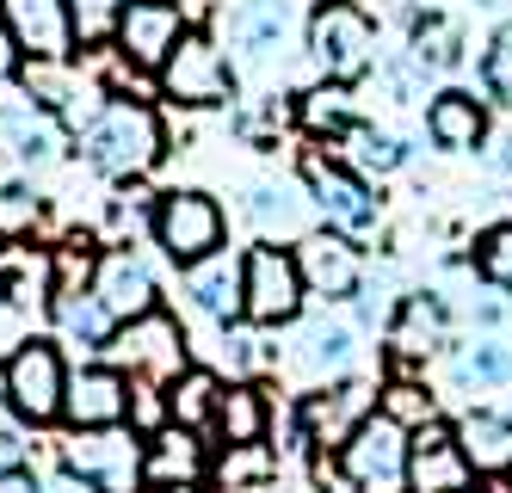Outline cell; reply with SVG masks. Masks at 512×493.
Wrapping results in <instances>:
<instances>
[{"mask_svg": "<svg viewBox=\"0 0 512 493\" xmlns=\"http://www.w3.org/2000/svg\"><path fill=\"white\" fill-rule=\"evenodd\" d=\"M75 155L105 173V179H142L161 155H167V130H161V111L149 99H124L112 93L93 118L75 130Z\"/></svg>", "mask_w": 512, "mask_h": 493, "instance_id": "obj_1", "label": "cell"}, {"mask_svg": "<svg viewBox=\"0 0 512 493\" xmlns=\"http://www.w3.org/2000/svg\"><path fill=\"white\" fill-rule=\"evenodd\" d=\"M377 37L383 31H377L364 0H315L309 19H303V50L315 62V74L321 81H340V87H358L383 62Z\"/></svg>", "mask_w": 512, "mask_h": 493, "instance_id": "obj_2", "label": "cell"}, {"mask_svg": "<svg viewBox=\"0 0 512 493\" xmlns=\"http://www.w3.org/2000/svg\"><path fill=\"white\" fill-rule=\"evenodd\" d=\"M62 469L93 493H142L149 487V438L124 426H87L62 444Z\"/></svg>", "mask_w": 512, "mask_h": 493, "instance_id": "obj_3", "label": "cell"}, {"mask_svg": "<svg viewBox=\"0 0 512 493\" xmlns=\"http://www.w3.org/2000/svg\"><path fill=\"white\" fill-rule=\"evenodd\" d=\"M7 376V413L19 426H56L62 420V401H68V364H62V346L44 333H25L19 346L0 364Z\"/></svg>", "mask_w": 512, "mask_h": 493, "instance_id": "obj_4", "label": "cell"}, {"mask_svg": "<svg viewBox=\"0 0 512 493\" xmlns=\"http://www.w3.org/2000/svg\"><path fill=\"white\" fill-rule=\"evenodd\" d=\"M155 93L167 105H186V111H210V105H229L235 99V62L223 56V37L192 25L179 37V50L161 62L155 74Z\"/></svg>", "mask_w": 512, "mask_h": 493, "instance_id": "obj_5", "label": "cell"}, {"mask_svg": "<svg viewBox=\"0 0 512 493\" xmlns=\"http://www.w3.org/2000/svg\"><path fill=\"white\" fill-rule=\"evenodd\" d=\"M303 185H309V198H315L321 222L334 235H346V241H371L377 235L383 198H377V185L364 179L358 167H346L334 155H321V148H309V155H303Z\"/></svg>", "mask_w": 512, "mask_h": 493, "instance_id": "obj_6", "label": "cell"}, {"mask_svg": "<svg viewBox=\"0 0 512 493\" xmlns=\"http://www.w3.org/2000/svg\"><path fill=\"white\" fill-rule=\"evenodd\" d=\"M105 364H118L130 383H173V376H186L192 370V352H186V327H179L167 309H149V315H136V321H118L112 333V346L99 352Z\"/></svg>", "mask_w": 512, "mask_h": 493, "instance_id": "obj_7", "label": "cell"}, {"mask_svg": "<svg viewBox=\"0 0 512 493\" xmlns=\"http://www.w3.org/2000/svg\"><path fill=\"white\" fill-rule=\"evenodd\" d=\"M408 457H414V432L389 420L383 407L334 450V463L346 469L358 493H408Z\"/></svg>", "mask_w": 512, "mask_h": 493, "instance_id": "obj_8", "label": "cell"}, {"mask_svg": "<svg viewBox=\"0 0 512 493\" xmlns=\"http://www.w3.org/2000/svg\"><path fill=\"white\" fill-rule=\"evenodd\" d=\"M149 235L173 265H198L210 253H223L229 216L210 192H161L155 210H149Z\"/></svg>", "mask_w": 512, "mask_h": 493, "instance_id": "obj_9", "label": "cell"}, {"mask_svg": "<svg viewBox=\"0 0 512 493\" xmlns=\"http://www.w3.org/2000/svg\"><path fill=\"white\" fill-rule=\"evenodd\" d=\"M216 37H229L241 68H260V74H284V44H290V31H297V0H223L210 19Z\"/></svg>", "mask_w": 512, "mask_h": 493, "instance_id": "obj_10", "label": "cell"}, {"mask_svg": "<svg viewBox=\"0 0 512 493\" xmlns=\"http://www.w3.org/2000/svg\"><path fill=\"white\" fill-rule=\"evenodd\" d=\"M247 327H260V333H278L303 315V302H309V284H303V265L290 247L278 241H260V247H247Z\"/></svg>", "mask_w": 512, "mask_h": 493, "instance_id": "obj_11", "label": "cell"}, {"mask_svg": "<svg viewBox=\"0 0 512 493\" xmlns=\"http://www.w3.org/2000/svg\"><path fill=\"white\" fill-rule=\"evenodd\" d=\"M179 296H186V309L210 327H241L247 321V259H235L229 247L210 253L198 265H179Z\"/></svg>", "mask_w": 512, "mask_h": 493, "instance_id": "obj_12", "label": "cell"}, {"mask_svg": "<svg viewBox=\"0 0 512 493\" xmlns=\"http://www.w3.org/2000/svg\"><path fill=\"white\" fill-rule=\"evenodd\" d=\"M192 31L186 7L179 0H130L124 19H118V37H112V50L124 62H136L142 74H161V62L179 50V37Z\"/></svg>", "mask_w": 512, "mask_h": 493, "instance_id": "obj_13", "label": "cell"}, {"mask_svg": "<svg viewBox=\"0 0 512 493\" xmlns=\"http://www.w3.org/2000/svg\"><path fill=\"white\" fill-rule=\"evenodd\" d=\"M377 413V395L364 383H321L315 395L297 401V426H303V444H321V450H340L364 420Z\"/></svg>", "mask_w": 512, "mask_h": 493, "instance_id": "obj_14", "label": "cell"}, {"mask_svg": "<svg viewBox=\"0 0 512 493\" xmlns=\"http://www.w3.org/2000/svg\"><path fill=\"white\" fill-rule=\"evenodd\" d=\"M62 420L87 432V426H124L130 420V376L118 364H81L68 370V401H62Z\"/></svg>", "mask_w": 512, "mask_h": 493, "instance_id": "obj_15", "label": "cell"}, {"mask_svg": "<svg viewBox=\"0 0 512 493\" xmlns=\"http://www.w3.org/2000/svg\"><path fill=\"white\" fill-rule=\"evenodd\" d=\"M297 265H303L309 296H321V302H352V296L364 290V253H358V241H346V235H334V229L303 235Z\"/></svg>", "mask_w": 512, "mask_h": 493, "instance_id": "obj_16", "label": "cell"}, {"mask_svg": "<svg viewBox=\"0 0 512 493\" xmlns=\"http://www.w3.org/2000/svg\"><path fill=\"white\" fill-rule=\"evenodd\" d=\"M352 358H358V327L340 321V315L303 321V327H297V346H290V370H297L309 389L340 383V376L352 370Z\"/></svg>", "mask_w": 512, "mask_h": 493, "instance_id": "obj_17", "label": "cell"}, {"mask_svg": "<svg viewBox=\"0 0 512 493\" xmlns=\"http://www.w3.org/2000/svg\"><path fill=\"white\" fill-rule=\"evenodd\" d=\"M0 19H7V31L19 37V50H25V56H44V62L81 56V44H75V13H68V0H0Z\"/></svg>", "mask_w": 512, "mask_h": 493, "instance_id": "obj_18", "label": "cell"}, {"mask_svg": "<svg viewBox=\"0 0 512 493\" xmlns=\"http://www.w3.org/2000/svg\"><path fill=\"white\" fill-rule=\"evenodd\" d=\"M451 346V309L438 290H408L395 302V321H389V352L401 364H426L432 352Z\"/></svg>", "mask_w": 512, "mask_h": 493, "instance_id": "obj_19", "label": "cell"}, {"mask_svg": "<svg viewBox=\"0 0 512 493\" xmlns=\"http://www.w3.org/2000/svg\"><path fill=\"white\" fill-rule=\"evenodd\" d=\"M475 481V463L463 457L457 426L445 420H426L414 432V457H408V487L414 493H463Z\"/></svg>", "mask_w": 512, "mask_h": 493, "instance_id": "obj_20", "label": "cell"}, {"mask_svg": "<svg viewBox=\"0 0 512 493\" xmlns=\"http://www.w3.org/2000/svg\"><path fill=\"white\" fill-rule=\"evenodd\" d=\"M93 296H99L118 321H136V315H149V309H155L161 284H155V272H149V259H142L136 247H124V241H118V247H105V253H99Z\"/></svg>", "mask_w": 512, "mask_h": 493, "instance_id": "obj_21", "label": "cell"}, {"mask_svg": "<svg viewBox=\"0 0 512 493\" xmlns=\"http://www.w3.org/2000/svg\"><path fill=\"white\" fill-rule=\"evenodd\" d=\"M426 136L432 148H445V155H463V148H482L488 142V105L463 93V87H445L426 99Z\"/></svg>", "mask_w": 512, "mask_h": 493, "instance_id": "obj_22", "label": "cell"}, {"mask_svg": "<svg viewBox=\"0 0 512 493\" xmlns=\"http://www.w3.org/2000/svg\"><path fill=\"white\" fill-rule=\"evenodd\" d=\"M50 321H56V333H62V346H81V352H93V358L112 346V333H118V315L93 296V284H87V290H56V296H50Z\"/></svg>", "mask_w": 512, "mask_h": 493, "instance_id": "obj_23", "label": "cell"}, {"mask_svg": "<svg viewBox=\"0 0 512 493\" xmlns=\"http://www.w3.org/2000/svg\"><path fill=\"white\" fill-rule=\"evenodd\" d=\"M408 56L426 68V74H451L463 68V19L445 13V7H414L408 13Z\"/></svg>", "mask_w": 512, "mask_h": 493, "instance_id": "obj_24", "label": "cell"}, {"mask_svg": "<svg viewBox=\"0 0 512 493\" xmlns=\"http://www.w3.org/2000/svg\"><path fill=\"white\" fill-rule=\"evenodd\" d=\"M241 210H247L253 229H260V241H303L315 198H297V185H284V179H260Z\"/></svg>", "mask_w": 512, "mask_h": 493, "instance_id": "obj_25", "label": "cell"}, {"mask_svg": "<svg viewBox=\"0 0 512 493\" xmlns=\"http://www.w3.org/2000/svg\"><path fill=\"white\" fill-rule=\"evenodd\" d=\"M457 444L475 463V475H512V413L494 407H469L457 420Z\"/></svg>", "mask_w": 512, "mask_h": 493, "instance_id": "obj_26", "label": "cell"}, {"mask_svg": "<svg viewBox=\"0 0 512 493\" xmlns=\"http://www.w3.org/2000/svg\"><path fill=\"white\" fill-rule=\"evenodd\" d=\"M340 161L358 167L364 179H389L395 167H408V142H401L395 130H383V124H371V118H358L340 136Z\"/></svg>", "mask_w": 512, "mask_h": 493, "instance_id": "obj_27", "label": "cell"}, {"mask_svg": "<svg viewBox=\"0 0 512 493\" xmlns=\"http://www.w3.org/2000/svg\"><path fill=\"white\" fill-rule=\"evenodd\" d=\"M204 475V444L192 426H161L149 438V487H179Z\"/></svg>", "mask_w": 512, "mask_h": 493, "instance_id": "obj_28", "label": "cell"}, {"mask_svg": "<svg viewBox=\"0 0 512 493\" xmlns=\"http://www.w3.org/2000/svg\"><path fill=\"white\" fill-rule=\"evenodd\" d=\"M216 401H223V376L216 370H186V376H173L167 383V413H173V426H192V432H204V426H216Z\"/></svg>", "mask_w": 512, "mask_h": 493, "instance_id": "obj_29", "label": "cell"}, {"mask_svg": "<svg viewBox=\"0 0 512 493\" xmlns=\"http://www.w3.org/2000/svg\"><path fill=\"white\" fill-rule=\"evenodd\" d=\"M297 124H303L309 136L340 142V136L358 124V111H352V87H340V81H321V87L297 93Z\"/></svg>", "mask_w": 512, "mask_h": 493, "instance_id": "obj_30", "label": "cell"}, {"mask_svg": "<svg viewBox=\"0 0 512 493\" xmlns=\"http://www.w3.org/2000/svg\"><path fill=\"white\" fill-rule=\"evenodd\" d=\"M266 420H272V407H266L260 389H253V383H223V401H216V426H223L229 444H260Z\"/></svg>", "mask_w": 512, "mask_h": 493, "instance_id": "obj_31", "label": "cell"}, {"mask_svg": "<svg viewBox=\"0 0 512 493\" xmlns=\"http://www.w3.org/2000/svg\"><path fill=\"white\" fill-rule=\"evenodd\" d=\"M272 475H278V450L272 444H229V457L216 463L223 493H266Z\"/></svg>", "mask_w": 512, "mask_h": 493, "instance_id": "obj_32", "label": "cell"}, {"mask_svg": "<svg viewBox=\"0 0 512 493\" xmlns=\"http://www.w3.org/2000/svg\"><path fill=\"white\" fill-rule=\"evenodd\" d=\"M451 376L463 389H500V383H512V346H500V339H469L451 364Z\"/></svg>", "mask_w": 512, "mask_h": 493, "instance_id": "obj_33", "label": "cell"}, {"mask_svg": "<svg viewBox=\"0 0 512 493\" xmlns=\"http://www.w3.org/2000/svg\"><path fill=\"white\" fill-rule=\"evenodd\" d=\"M44 229V198L31 185H0V247H19Z\"/></svg>", "mask_w": 512, "mask_h": 493, "instance_id": "obj_34", "label": "cell"}, {"mask_svg": "<svg viewBox=\"0 0 512 493\" xmlns=\"http://www.w3.org/2000/svg\"><path fill=\"white\" fill-rule=\"evenodd\" d=\"M124 7L130 0H68V13H75V44L81 50H112Z\"/></svg>", "mask_w": 512, "mask_h": 493, "instance_id": "obj_35", "label": "cell"}, {"mask_svg": "<svg viewBox=\"0 0 512 493\" xmlns=\"http://www.w3.org/2000/svg\"><path fill=\"white\" fill-rule=\"evenodd\" d=\"M482 87L494 105H512V19L488 31V50H482Z\"/></svg>", "mask_w": 512, "mask_h": 493, "instance_id": "obj_36", "label": "cell"}, {"mask_svg": "<svg viewBox=\"0 0 512 493\" xmlns=\"http://www.w3.org/2000/svg\"><path fill=\"white\" fill-rule=\"evenodd\" d=\"M475 272H482V284H494V290H512V222L482 229V241H475Z\"/></svg>", "mask_w": 512, "mask_h": 493, "instance_id": "obj_37", "label": "cell"}, {"mask_svg": "<svg viewBox=\"0 0 512 493\" xmlns=\"http://www.w3.org/2000/svg\"><path fill=\"white\" fill-rule=\"evenodd\" d=\"M383 413H389V420H401L408 432H420L426 420H438V407H432V395L420 383H389L383 389Z\"/></svg>", "mask_w": 512, "mask_h": 493, "instance_id": "obj_38", "label": "cell"}, {"mask_svg": "<svg viewBox=\"0 0 512 493\" xmlns=\"http://www.w3.org/2000/svg\"><path fill=\"white\" fill-rule=\"evenodd\" d=\"M19 68H25V50H19V37L7 31V19H0V81H19Z\"/></svg>", "mask_w": 512, "mask_h": 493, "instance_id": "obj_39", "label": "cell"}, {"mask_svg": "<svg viewBox=\"0 0 512 493\" xmlns=\"http://www.w3.org/2000/svg\"><path fill=\"white\" fill-rule=\"evenodd\" d=\"M0 493H44V481L31 475L25 463H13V469H0Z\"/></svg>", "mask_w": 512, "mask_h": 493, "instance_id": "obj_40", "label": "cell"}, {"mask_svg": "<svg viewBox=\"0 0 512 493\" xmlns=\"http://www.w3.org/2000/svg\"><path fill=\"white\" fill-rule=\"evenodd\" d=\"M494 167L512 173V130H500V142H494Z\"/></svg>", "mask_w": 512, "mask_h": 493, "instance_id": "obj_41", "label": "cell"}, {"mask_svg": "<svg viewBox=\"0 0 512 493\" xmlns=\"http://www.w3.org/2000/svg\"><path fill=\"white\" fill-rule=\"evenodd\" d=\"M149 493H198V481H179V487H149Z\"/></svg>", "mask_w": 512, "mask_h": 493, "instance_id": "obj_42", "label": "cell"}, {"mask_svg": "<svg viewBox=\"0 0 512 493\" xmlns=\"http://www.w3.org/2000/svg\"><path fill=\"white\" fill-rule=\"evenodd\" d=\"M463 493H469V487H463Z\"/></svg>", "mask_w": 512, "mask_h": 493, "instance_id": "obj_43", "label": "cell"}]
</instances>
